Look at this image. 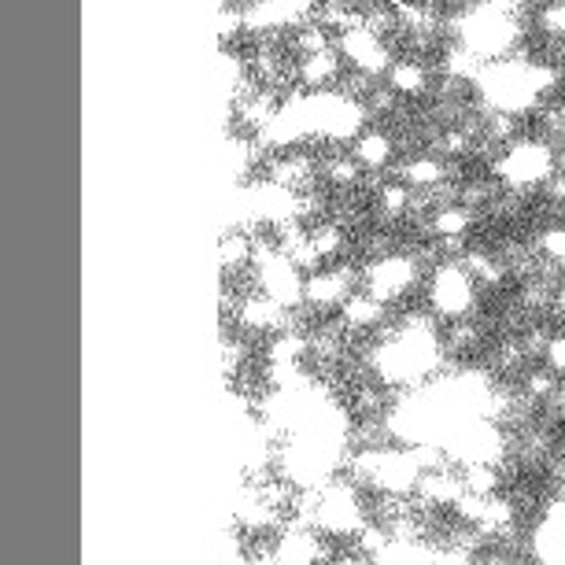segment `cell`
<instances>
[{
	"mask_svg": "<svg viewBox=\"0 0 565 565\" xmlns=\"http://www.w3.org/2000/svg\"><path fill=\"white\" fill-rule=\"evenodd\" d=\"M536 252L543 255V259L558 263L565 266V222H558V226H547L536 237Z\"/></svg>",
	"mask_w": 565,
	"mask_h": 565,
	"instance_id": "12",
	"label": "cell"
},
{
	"mask_svg": "<svg viewBox=\"0 0 565 565\" xmlns=\"http://www.w3.org/2000/svg\"><path fill=\"white\" fill-rule=\"evenodd\" d=\"M433 78H436L433 63L422 60V56H411V52H399L385 71V82L399 93L403 100H422L425 93H429Z\"/></svg>",
	"mask_w": 565,
	"mask_h": 565,
	"instance_id": "8",
	"label": "cell"
},
{
	"mask_svg": "<svg viewBox=\"0 0 565 565\" xmlns=\"http://www.w3.org/2000/svg\"><path fill=\"white\" fill-rule=\"evenodd\" d=\"M388 315H392L388 303L377 300V296L366 289H355L344 303H340V322H344L351 333H373Z\"/></svg>",
	"mask_w": 565,
	"mask_h": 565,
	"instance_id": "10",
	"label": "cell"
},
{
	"mask_svg": "<svg viewBox=\"0 0 565 565\" xmlns=\"http://www.w3.org/2000/svg\"><path fill=\"white\" fill-rule=\"evenodd\" d=\"M532 23L540 38H565V0H543L532 12Z\"/></svg>",
	"mask_w": 565,
	"mask_h": 565,
	"instance_id": "11",
	"label": "cell"
},
{
	"mask_svg": "<svg viewBox=\"0 0 565 565\" xmlns=\"http://www.w3.org/2000/svg\"><path fill=\"white\" fill-rule=\"evenodd\" d=\"M337 52L344 56L348 71L370 74V78H385L388 63L396 60V49H392L385 38L370 34L362 23L344 30V34H337Z\"/></svg>",
	"mask_w": 565,
	"mask_h": 565,
	"instance_id": "5",
	"label": "cell"
},
{
	"mask_svg": "<svg viewBox=\"0 0 565 565\" xmlns=\"http://www.w3.org/2000/svg\"><path fill=\"white\" fill-rule=\"evenodd\" d=\"M344 56L333 49H322V52H311V56H300L296 63V78L307 93H318V89H337L340 78H344Z\"/></svg>",
	"mask_w": 565,
	"mask_h": 565,
	"instance_id": "9",
	"label": "cell"
},
{
	"mask_svg": "<svg viewBox=\"0 0 565 565\" xmlns=\"http://www.w3.org/2000/svg\"><path fill=\"white\" fill-rule=\"evenodd\" d=\"M422 274H425V266L418 263V255L392 252V255H381V259L362 263V289L385 303H396L418 289Z\"/></svg>",
	"mask_w": 565,
	"mask_h": 565,
	"instance_id": "4",
	"label": "cell"
},
{
	"mask_svg": "<svg viewBox=\"0 0 565 565\" xmlns=\"http://www.w3.org/2000/svg\"><path fill=\"white\" fill-rule=\"evenodd\" d=\"M558 167V152L536 134H521L492 159V174L507 193H540V185Z\"/></svg>",
	"mask_w": 565,
	"mask_h": 565,
	"instance_id": "1",
	"label": "cell"
},
{
	"mask_svg": "<svg viewBox=\"0 0 565 565\" xmlns=\"http://www.w3.org/2000/svg\"><path fill=\"white\" fill-rule=\"evenodd\" d=\"M348 152L355 156V163L366 170V174H377V170H392L399 159V148H396V137H392L388 126L381 122H366L355 141L348 145Z\"/></svg>",
	"mask_w": 565,
	"mask_h": 565,
	"instance_id": "7",
	"label": "cell"
},
{
	"mask_svg": "<svg viewBox=\"0 0 565 565\" xmlns=\"http://www.w3.org/2000/svg\"><path fill=\"white\" fill-rule=\"evenodd\" d=\"M477 281L462 259H440L429 277V307L440 318H469L477 311Z\"/></svg>",
	"mask_w": 565,
	"mask_h": 565,
	"instance_id": "3",
	"label": "cell"
},
{
	"mask_svg": "<svg viewBox=\"0 0 565 565\" xmlns=\"http://www.w3.org/2000/svg\"><path fill=\"white\" fill-rule=\"evenodd\" d=\"M547 366L558 373V377H565V333H554L551 337V344H547Z\"/></svg>",
	"mask_w": 565,
	"mask_h": 565,
	"instance_id": "13",
	"label": "cell"
},
{
	"mask_svg": "<svg viewBox=\"0 0 565 565\" xmlns=\"http://www.w3.org/2000/svg\"><path fill=\"white\" fill-rule=\"evenodd\" d=\"M362 289V266H333V270H318L307 277L303 285V300H311L322 311H340V303L348 300L351 292Z\"/></svg>",
	"mask_w": 565,
	"mask_h": 565,
	"instance_id": "6",
	"label": "cell"
},
{
	"mask_svg": "<svg viewBox=\"0 0 565 565\" xmlns=\"http://www.w3.org/2000/svg\"><path fill=\"white\" fill-rule=\"evenodd\" d=\"M303 111H307V134L326 145H351L370 122L362 100L344 93L340 85L337 89L303 93Z\"/></svg>",
	"mask_w": 565,
	"mask_h": 565,
	"instance_id": "2",
	"label": "cell"
}]
</instances>
